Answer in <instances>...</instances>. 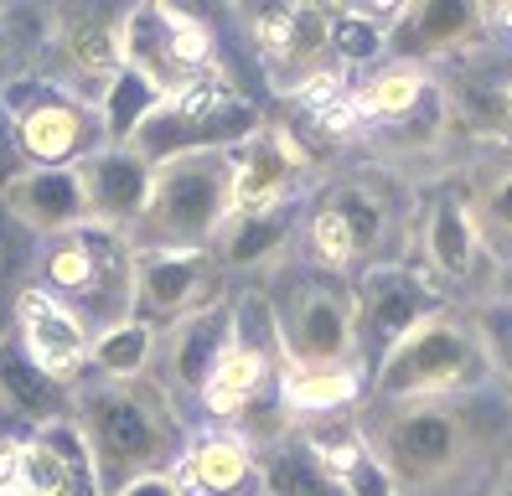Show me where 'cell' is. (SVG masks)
<instances>
[{"label":"cell","instance_id":"cell-1","mask_svg":"<svg viewBox=\"0 0 512 496\" xmlns=\"http://www.w3.org/2000/svg\"><path fill=\"white\" fill-rule=\"evenodd\" d=\"M73 429L83 440L94 496H114L140 476H166L187 455V429L156 378H88L73 388Z\"/></svg>","mask_w":512,"mask_h":496},{"label":"cell","instance_id":"cell-2","mask_svg":"<svg viewBox=\"0 0 512 496\" xmlns=\"http://www.w3.org/2000/svg\"><path fill=\"white\" fill-rule=\"evenodd\" d=\"M363 445L399 486V496H445L456 491L476 460L492 450V419L466 398H414V403H368L357 419Z\"/></svg>","mask_w":512,"mask_h":496},{"label":"cell","instance_id":"cell-3","mask_svg":"<svg viewBox=\"0 0 512 496\" xmlns=\"http://www.w3.org/2000/svg\"><path fill=\"white\" fill-rule=\"evenodd\" d=\"M135 243L114 228L83 223L63 238H47L37 254V279L57 305H68L88 336L135 321Z\"/></svg>","mask_w":512,"mask_h":496},{"label":"cell","instance_id":"cell-4","mask_svg":"<svg viewBox=\"0 0 512 496\" xmlns=\"http://www.w3.org/2000/svg\"><path fill=\"white\" fill-rule=\"evenodd\" d=\"M492 378L487 341L461 310H435L388 352L368 383V403H414V398H466Z\"/></svg>","mask_w":512,"mask_h":496},{"label":"cell","instance_id":"cell-5","mask_svg":"<svg viewBox=\"0 0 512 496\" xmlns=\"http://www.w3.org/2000/svg\"><path fill=\"white\" fill-rule=\"evenodd\" d=\"M233 212V150H202L156 166L150 207L130 233L135 254H197L213 248Z\"/></svg>","mask_w":512,"mask_h":496},{"label":"cell","instance_id":"cell-6","mask_svg":"<svg viewBox=\"0 0 512 496\" xmlns=\"http://www.w3.org/2000/svg\"><path fill=\"white\" fill-rule=\"evenodd\" d=\"M399 233H404V207L388 197V186L352 176L316 197V207L300 223V248H306L311 269L347 279L373 264H394Z\"/></svg>","mask_w":512,"mask_h":496},{"label":"cell","instance_id":"cell-7","mask_svg":"<svg viewBox=\"0 0 512 496\" xmlns=\"http://www.w3.org/2000/svg\"><path fill=\"white\" fill-rule=\"evenodd\" d=\"M275 310L285 367H363L357 362V290L337 274L295 269L275 295H264Z\"/></svg>","mask_w":512,"mask_h":496},{"label":"cell","instance_id":"cell-8","mask_svg":"<svg viewBox=\"0 0 512 496\" xmlns=\"http://www.w3.org/2000/svg\"><path fill=\"white\" fill-rule=\"evenodd\" d=\"M264 124L259 104L244 99L223 73L192 83L187 93H171L156 109L145 114V124L130 135V145L145 155L150 166L182 161V155H202V150H238L254 130Z\"/></svg>","mask_w":512,"mask_h":496},{"label":"cell","instance_id":"cell-9","mask_svg":"<svg viewBox=\"0 0 512 496\" xmlns=\"http://www.w3.org/2000/svg\"><path fill=\"white\" fill-rule=\"evenodd\" d=\"M0 114H6L11 145L26 166H78L83 155L109 145L99 104H88L37 73L0 83Z\"/></svg>","mask_w":512,"mask_h":496},{"label":"cell","instance_id":"cell-10","mask_svg":"<svg viewBox=\"0 0 512 496\" xmlns=\"http://www.w3.org/2000/svg\"><path fill=\"white\" fill-rule=\"evenodd\" d=\"M119 52H125V73H135L145 88H156L161 99L187 93L192 83L223 73L213 31L192 11L166 6V0L125 11V21H119Z\"/></svg>","mask_w":512,"mask_h":496},{"label":"cell","instance_id":"cell-11","mask_svg":"<svg viewBox=\"0 0 512 496\" xmlns=\"http://www.w3.org/2000/svg\"><path fill=\"white\" fill-rule=\"evenodd\" d=\"M352 290H357V362H363V372H378V362L419 321H430L435 310L450 305L435 279L404 259L363 269L352 279Z\"/></svg>","mask_w":512,"mask_h":496},{"label":"cell","instance_id":"cell-12","mask_svg":"<svg viewBox=\"0 0 512 496\" xmlns=\"http://www.w3.org/2000/svg\"><path fill=\"white\" fill-rule=\"evenodd\" d=\"M254 47H259L269 83L290 93V99H300L326 73H342L337 57H331V6L290 0V6L254 11Z\"/></svg>","mask_w":512,"mask_h":496},{"label":"cell","instance_id":"cell-13","mask_svg":"<svg viewBox=\"0 0 512 496\" xmlns=\"http://www.w3.org/2000/svg\"><path fill=\"white\" fill-rule=\"evenodd\" d=\"M119 21L125 11H57L47 16V57L52 73H37L57 88L78 93L88 104H104L109 83L125 73V52H119Z\"/></svg>","mask_w":512,"mask_h":496},{"label":"cell","instance_id":"cell-14","mask_svg":"<svg viewBox=\"0 0 512 496\" xmlns=\"http://www.w3.org/2000/svg\"><path fill=\"white\" fill-rule=\"evenodd\" d=\"M414 243L419 259H425V274L440 290H471L481 259H487V238H481L476 223V202L466 181H440L425 192L414 217Z\"/></svg>","mask_w":512,"mask_h":496},{"label":"cell","instance_id":"cell-15","mask_svg":"<svg viewBox=\"0 0 512 496\" xmlns=\"http://www.w3.org/2000/svg\"><path fill=\"white\" fill-rule=\"evenodd\" d=\"M233 331H238V300L218 295L213 305L192 310L176 326L161 331V347H156V383L171 393V403L197 398L207 393L213 372L223 367L228 347H233Z\"/></svg>","mask_w":512,"mask_h":496},{"label":"cell","instance_id":"cell-16","mask_svg":"<svg viewBox=\"0 0 512 496\" xmlns=\"http://www.w3.org/2000/svg\"><path fill=\"white\" fill-rule=\"evenodd\" d=\"M218 259L213 248H197V254H140L135 259V316L150 321L156 331L176 326L192 310L218 300Z\"/></svg>","mask_w":512,"mask_h":496},{"label":"cell","instance_id":"cell-17","mask_svg":"<svg viewBox=\"0 0 512 496\" xmlns=\"http://www.w3.org/2000/svg\"><path fill=\"white\" fill-rule=\"evenodd\" d=\"M78 181H83V202H88V223L130 238L140 228L145 207H150L156 166H150L135 145H99L94 155L78 161Z\"/></svg>","mask_w":512,"mask_h":496},{"label":"cell","instance_id":"cell-18","mask_svg":"<svg viewBox=\"0 0 512 496\" xmlns=\"http://www.w3.org/2000/svg\"><path fill=\"white\" fill-rule=\"evenodd\" d=\"M16 341L21 352L32 357L47 378L78 388L88 378V352H94V336L83 331V321L68 305H57L47 290L26 285L16 295Z\"/></svg>","mask_w":512,"mask_h":496},{"label":"cell","instance_id":"cell-19","mask_svg":"<svg viewBox=\"0 0 512 496\" xmlns=\"http://www.w3.org/2000/svg\"><path fill=\"white\" fill-rule=\"evenodd\" d=\"M0 207H6L26 233H37L42 243L88 223L78 166H26V171L6 176L0 181Z\"/></svg>","mask_w":512,"mask_h":496},{"label":"cell","instance_id":"cell-20","mask_svg":"<svg viewBox=\"0 0 512 496\" xmlns=\"http://www.w3.org/2000/svg\"><path fill=\"white\" fill-rule=\"evenodd\" d=\"M306 171V150L295 145L285 124H259V130L233 150V212L285 207L295 202V181Z\"/></svg>","mask_w":512,"mask_h":496},{"label":"cell","instance_id":"cell-21","mask_svg":"<svg viewBox=\"0 0 512 496\" xmlns=\"http://www.w3.org/2000/svg\"><path fill=\"white\" fill-rule=\"evenodd\" d=\"M481 37H487V11L471 0H414L388 31V52H394V62L425 68L430 57L471 52Z\"/></svg>","mask_w":512,"mask_h":496},{"label":"cell","instance_id":"cell-22","mask_svg":"<svg viewBox=\"0 0 512 496\" xmlns=\"http://www.w3.org/2000/svg\"><path fill=\"white\" fill-rule=\"evenodd\" d=\"M171 476L182 486V496H264L259 450L249 440H238L233 429L192 440Z\"/></svg>","mask_w":512,"mask_h":496},{"label":"cell","instance_id":"cell-23","mask_svg":"<svg viewBox=\"0 0 512 496\" xmlns=\"http://www.w3.org/2000/svg\"><path fill=\"white\" fill-rule=\"evenodd\" d=\"M0 409L21 424H32V434L73 419V388L47 378V372L21 352L16 331L0 336Z\"/></svg>","mask_w":512,"mask_h":496},{"label":"cell","instance_id":"cell-24","mask_svg":"<svg viewBox=\"0 0 512 496\" xmlns=\"http://www.w3.org/2000/svg\"><path fill=\"white\" fill-rule=\"evenodd\" d=\"M300 223L306 217H300L295 202L259 207V212H228V223L213 238V259H218V269H264L290 248Z\"/></svg>","mask_w":512,"mask_h":496},{"label":"cell","instance_id":"cell-25","mask_svg":"<svg viewBox=\"0 0 512 496\" xmlns=\"http://www.w3.org/2000/svg\"><path fill=\"white\" fill-rule=\"evenodd\" d=\"M363 367H285L280 372V409L285 419H331L363 398Z\"/></svg>","mask_w":512,"mask_h":496},{"label":"cell","instance_id":"cell-26","mask_svg":"<svg viewBox=\"0 0 512 496\" xmlns=\"http://www.w3.org/2000/svg\"><path fill=\"white\" fill-rule=\"evenodd\" d=\"M445 104L476 135L512 140V68H487V62L466 68L461 78L445 83Z\"/></svg>","mask_w":512,"mask_h":496},{"label":"cell","instance_id":"cell-27","mask_svg":"<svg viewBox=\"0 0 512 496\" xmlns=\"http://www.w3.org/2000/svg\"><path fill=\"white\" fill-rule=\"evenodd\" d=\"M259 465H264V496H347V486L331 476V465L306 445L300 429L264 445Z\"/></svg>","mask_w":512,"mask_h":496},{"label":"cell","instance_id":"cell-28","mask_svg":"<svg viewBox=\"0 0 512 496\" xmlns=\"http://www.w3.org/2000/svg\"><path fill=\"white\" fill-rule=\"evenodd\" d=\"M404 6H331V57L337 68H368L388 52V31Z\"/></svg>","mask_w":512,"mask_h":496},{"label":"cell","instance_id":"cell-29","mask_svg":"<svg viewBox=\"0 0 512 496\" xmlns=\"http://www.w3.org/2000/svg\"><path fill=\"white\" fill-rule=\"evenodd\" d=\"M156 347H161V331L135 316L125 326L94 336L88 367H94L99 378H150V367H156Z\"/></svg>","mask_w":512,"mask_h":496},{"label":"cell","instance_id":"cell-30","mask_svg":"<svg viewBox=\"0 0 512 496\" xmlns=\"http://www.w3.org/2000/svg\"><path fill=\"white\" fill-rule=\"evenodd\" d=\"M476 331H481V341H487V362H492V372L502 378V388H507V398H512V295H487L476 305Z\"/></svg>","mask_w":512,"mask_h":496},{"label":"cell","instance_id":"cell-31","mask_svg":"<svg viewBox=\"0 0 512 496\" xmlns=\"http://www.w3.org/2000/svg\"><path fill=\"white\" fill-rule=\"evenodd\" d=\"M471 202H476L481 238L512 243V171H497L492 181H481V192H471Z\"/></svg>","mask_w":512,"mask_h":496},{"label":"cell","instance_id":"cell-32","mask_svg":"<svg viewBox=\"0 0 512 496\" xmlns=\"http://www.w3.org/2000/svg\"><path fill=\"white\" fill-rule=\"evenodd\" d=\"M114 496H182V486H176V476L166 471V476H140L125 491H114Z\"/></svg>","mask_w":512,"mask_h":496},{"label":"cell","instance_id":"cell-33","mask_svg":"<svg viewBox=\"0 0 512 496\" xmlns=\"http://www.w3.org/2000/svg\"><path fill=\"white\" fill-rule=\"evenodd\" d=\"M481 496H512V440L502 445V460H497V471H492V481H487Z\"/></svg>","mask_w":512,"mask_h":496},{"label":"cell","instance_id":"cell-34","mask_svg":"<svg viewBox=\"0 0 512 496\" xmlns=\"http://www.w3.org/2000/svg\"><path fill=\"white\" fill-rule=\"evenodd\" d=\"M481 11H487V31L492 26H507L512 31V6H481Z\"/></svg>","mask_w":512,"mask_h":496},{"label":"cell","instance_id":"cell-35","mask_svg":"<svg viewBox=\"0 0 512 496\" xmlns=\"http://www.w3.org/2000/svg\"><path fill=\"white\" fill-rule=\"evenodd\" d=\"M507 295H512V290H507Z\"/></svg>","mask_w":512,"mask_h":496}]
</instances>
